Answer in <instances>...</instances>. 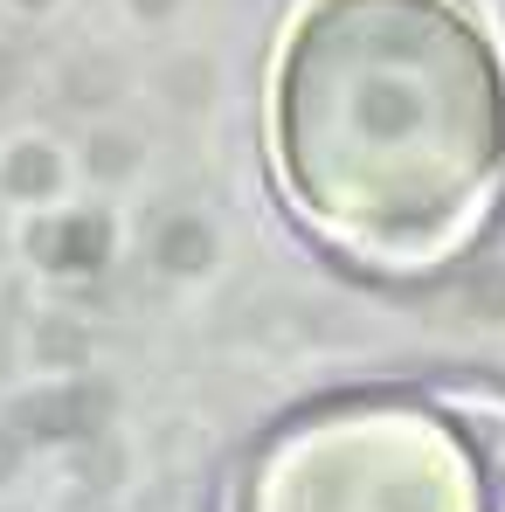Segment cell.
<instances>
[{"mask_svg": "<svg viewBox=\"0 0 505 512\" xmlns=\"http://www.w3.org/2000/svg\"><path fill=\"white\" fill-rule=\"evenodd\" d=\"M270 160L353 270L416 277L505 187V56L471 0H305L270 77Z\"/></svg>", "mask_w": 505, "mask_h": 512, "instance_id": "6da1fadb", "label": "cell"}, {"mask_svg": "<svg viewBox=\"0 0 505 512\" xmlns=\"http://www.w3.org/2000/svg\"><path fill=\"white\" fill-rule=\"evenodd\" d=\"M236 512H499V471L422 402H339L263 443Z\"/></svg>", "mask_w": 505, "mask_h": 512, "instance_id": "7a4b0ae2", "label": "cell"}]
</instances>
